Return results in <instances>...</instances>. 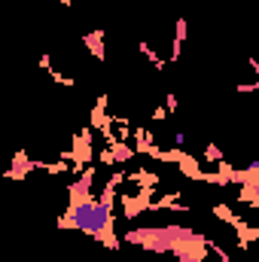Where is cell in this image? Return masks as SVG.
<instances>
[{"label":"cell","mask_w":259,"mask_h":262,"mask_svg":"<svg viewBox=\"0 0 259 262\" xmlns=\"http://www.w3.org/2000/svg\"><path fill=\"white\" fill-rule=\"evenodd\" d=\"M70 223H73L79 232L98 235V232H104V229H107V223H110V210H107L104 204L82 201V204H76V207H73V213H70Z\"/></svg>","instance_id":"obj_1"}]
</instances>
